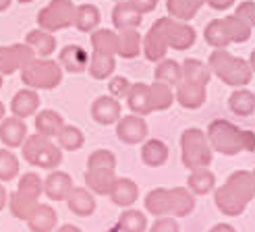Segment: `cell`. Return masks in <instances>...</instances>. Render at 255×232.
<instances>
[{"label":"cell","instance_id":"cell-58","mask_svg":"<svg viewBox=\"0 0 255 232\" xmlns=\"http://www.w3.org/2000/svg\"><path fill=\"white\" fill-rule=\"evenodd\" d=\"M106 232H119V230H117V228H110V230H106Z\"/></svg>","mask_w":255,"mask_h":232},{"label":"cell","instance_id":"cell-13","mask_svg":"<svg viewBox=\"0 0 255 232\" xmlns=\"http://www.w3.org/2000/svg\"><path fill=\"white\" fill-rule=\"evenodd\" d=\"M6 205H8V212H10L12 218L27 222L33 216L35 208L40 205V195L29 193V191H23V189H15L12 193H8V203Z\"/></svg>","mask_w":255,"mask_h":232},{"label":"cell","instance_id":"cell-38","mask_svg":"<svg viewBox=\"0 0 255 232\" xmlns=\"http://www.w3.org/2000/svg\"><path fill=\"white\" fill-rule=\"evenodd\" d=\"M174 102L172 96V89L166 83H151L149 85V104H151V112H162V110H168Z\"/></svg>","mask_w":255,"mask_h":232},{"label":"cell","instance_id":"cell-49","mask_svg":"<svg viewBox=\"0 0 255 232\" xmlns=\"http://www.w3.org/2000/svg\"><path fill=\"white\" fill-rule=\"evenodd\" d=\"M210 232H237V228H235V226H231V224H226V222H222V224L212 226V230H210Z\"/></svg>","mask_w":255,"mask_h":232},{"label":"cell","instance_id":"cell-15","mask_svg":"<svg viewBox=\"0 0 255 232\" xmlns=\"http://www.w3.org/2000/svg\"><path fill=\"white\" fill-rule=\"evenodd\" d=\"M65 201H67L69 212L75 214V216H79V218L94 216V212H96V208H98L94 193L89 191L87 187H73Z\"/></svg>","mask_w":255,"mask_h":232},{"label":"cell","instance_id":"cell-10","mask_svg":"<svg viewBox=\"0 0 255 232\" xmlns=\"http://www.w3.org/2000/svg\"><path fill=\"white\" fill-rule=\"evenodd\" d=\"M75 10H77V6L73 4V0H50L44 8L37 12V17H35L37 27L48 33L69 29L75 23Z\"/></svg>","mask_w":255,"mask_h":232},{"label":"cell","instance_id":"cell-32","mask_svg":"<svg viewBox=\"0 0 255 232\" xmlns=\"http://www.w3.org/2000/svg\"><path fill=\"white\" fill-rule=\"evenodd\" d=\"M228 108L237 116H251L255 112V94L245 87H239L228 98Z\"/></svg>","mask_w":255,"mask_h":232},{"label":"cell","instance_id":"cell-31","mask_svg":"<svg viewBox=\"0 0 255 232\" xmlns=\"http://www.w3.org/2000/svg\"><path fill=\"white\" fill-rule=\"evenodd\" d=\"M216 187V176L210 168H199V170H191L187 176V189L193 195H208Z\"/></svg>","mask_w":255,"mask_h":232},{"label":"cell","instance_id":"cell-12","mask_svg":"<svg viewBox=\"0 0 255 232\" xmlns=\"http://www.w3.org/2000/svg\"><path fill=\"white\" fill-rule=\"evenodd\" d=\"M147 122L143 120V116L129 114V116H121L117 122V137L127 145H137L141 141L147 139Z\"/></svg>","mask_w":255,"mask_h":232},{"label":"cell","instance_id":"cell-26","mask_svg":"<svg viewBox=\"0 0 255 232\" xmlns=\"http://www.w3.org/2000/svg\"><path fill=\"white\" fill-rule=\"evenodd\" d=\"M127 104H129L131 112L137 116H147L151 114V104H149V85L147 83H133L129 94H127Z\"/></svg>","mask_w":255,"mask_h":232},{"label":"cell","instance_id":"cell-19","mask_svg":"<svg viewBox=\"0 0 255 232\" xmlns=\"http://www.w3.org/2000/svg\"><path fill=\"white\" fill-rule=\"evenodd\" d=\"M71 189H73V178L62 170H52L44 178V195L52 201H65Z\"/></svg>","mask_w":255,"mask_h":232},{"label":"cell","instance_id":"cell-51","mask_svg":"<svg viewBox=\"0 0 255 232\" xmlns=\"http://www.w3.org/2000/svg\"><path fill=\"white\" fill-rule=\"evenodd\" d=\"M54 232H81L79 226H73V224H62L60 228H56Z\"/></svg>","mask_w":255,"mask_h":232},{"label":"cell","instance_id":"cell-25","mask_svg":"<svg viewBox=\"0 0 255 232\" xmlns=\"http://www.w3.org/2000/svg\"><path fill=\"white\" fill-rule=\"evenodd\" d=\"M65 118H62V114L56 112V110H37L35 112V131L44 135V137H50V139H54L58 133H60V128L65 126Z\"/></svg>","mask_w":255,"mask_h":232},{"label":"cell","instance_id":"cell-23","mask_svg":"<svg viewBox=\"0 0 255 232\" xmlns=\"http://www.w3.org/2000/svg\"><path fill=\"white\" fill-rule=\"evenodd\" d=\"M25 44H27L37 58H50L56 52V37L54 33H48L44 29H31L25 35Z\"/></svg>","mask_w":255,"mask_h":232},{"label":"cell","instance_id":"cell-54","mask_svg":"<svg viewBox=\"0 0 255 232\" xmlns=\"http://www.w3.org/2000/svg\"><path fill=\"white\" fill-rule=\"evenodd\" d=\"M4 112H6V108H4V104H2V102H0V120L4 118Z\"/></svg>","mask_w":255,"mask_h":232},{"label":"cell","instance_id":"cell-22","mask_svg":"<svg viewBox=\"0 0 255 232\" xmlns=\"http://www.w3.org/2000/svg\"><path fill=\"white\" fill-rule=\"evenodd\" d=\"M85 187L94 193V195H108L117 174L112 168H87L85 170Z\"/></svg>","mask_w":255,"mask_h":232},{"label":"cell","instance_id":"cell-33","mask_svg":"<svg viewBox=\"0 0 255 232\" xmlns=\"http://www.w3.org/2000/svg\"><path fill=\"white\" fill-rule=\"evenodd\" d=\"M222 23L226 27V33H228V40H231V44H243V42H247L251 37L253 27L245 19H241L239 15L222 17Z\"/></svg>","mask_w":255,"mask_h":232},{"label":"cell","instance_id":"cell-14","mask_svg":"<svg viewBox=\"0 0 255 232\" xmlns=\"http://www.w3.org/2000/svg\"><path fill=\"white\" fill-rule=\"evenodd\" d=\"M27 124L23 118L17 116H6V118L0 120V141L6 149H17L25 143L27 139Z\"/></svg>","mask_w":255,"mask_h":232},{"label":"cell","instance_id":"cell-24","mask_svg":"<svg viewBox=\"0 0 255 232\" xmlns=\"http://www.w3.org/2000/svg\"><path fill=\"white\" fill-rule=\"evenodd\" d=\"M58 224V214L50 203H40L35 208L33 216L27 220L31 232H54Z\"/></svg>","mask_w":255,"mask_h":232},{"label":"cell","instance_id":"cell-36","mask_svg":"<svg viewBox=\"0 0 255 232\" xmlns=\"http://www.w3.org/2000/svg\"><path fill=\"white\" fill-rule=\"evenodd\" d=\"M154 79L160 83H166L168 87H176L178 81H181V64L172 58H162L156 69H154Z\"/></svg>","mask_w":255,"mask_h":232},{"label":"cell","instance_id":"cell-7","mask_svg":"<svg viewBox=\"0 0 255 232\" xmlns=\"http://www.w3.org/2000/svg\"><path fill=\"white\" fill-rule=\"evenodd\" d=\"M181 160L187 170L208 168L214 160V151L208 143L206 133L197 126L185 128L181 135Z\"/></svg>","mask_w":255,"mask_h":232},{"label":"cell","instance_id":"cell-55","mask_svg":"<svg viewBox=\"0 0 255 232\" xmlns=\"http://www.w3.org/2000/svg\"><path fill=\"white\" fill-rule=\"evenodd\" d=\"M249 172H251V185H253V193H255V168L249 170Z\"/></svg>","mask_w":255,"mask_h":232},{"label":"cell","instance_id":"cell-50","mask_svg":"<svg viewBox=\"0 0 255 232\" xmlns=\"http://www.w3.org/2000/svg\"><path fill=\"white\" fill-rule=\"evenodd\" d=\"M6 203H8V193H6L4 185L0 183V212H2V210L6 208Z\"/></svg>","mask_w":255,"mask_h":232},{"label":"cell","instance_id":"cell-27","mask_svg":"<svg viewBox=\"0 0 255 232\" xmlns=\"http://www.w3.org/2000/svg\"><path fill=\"white\" fill-rule=\"evenodd\" d=\"M141 160L149 168H160L168 160V145L162 139H147L141 147Z\"/></svg>","mask_w":255,"mask_h":232},{"label":"cell","instance_id":"cell-41","mask_svg":"<svg viewBox=\"0 0 255 232\" xmlns=\"http://www.w3.org/2000/svg\"><path fill=\"white\" fill-rule=\"evenodd\" d=\"M19 158L6 147L0 149V183H10V180L19 178Z\"/></svg>","mask_w":255,"mask_h":232},{"label":"cell","instance_id":"cell-42","mask_svg":"<svg viewBox=\"0 0 255 232\" xmlns=\"http://www.w3.org/2000/svg\"><path fill=\"white\" fill-rule=\"evenodd\" d=\"M87 168H117V156L110 149H96L89 153Z\"/></svg>","mask_w":255,"mask_h":232},{"label":"cell","instance_id":"cell-20","mask_svg":"<svg viewBox=\"0 0 255 232\" xmlns=\"http://www.w3.org/2000/svg\"><path fill=\"white\" fill-rule=\"evenodd\" d=\"M141 21H143V15L129 2V0H121V2H117V6H114V10H112V25L119 31L137 29L139 25H141Z\"/></svg>","mask_w":255,"mask_h":232},{"label":"cell","instance_id":"cell-48","mask_svg":"<svg viewBox=\"0 0 255 232\" xmlns=\"http://www.w3.org/2000/svg\"><path fill=\"white\" fill-rule=\"evenodd\" d=\"M208 6H212L214 10H226L235 4V0H206Z\"/></svg>","mask_w":255,"mask_h":232},{"label":"cell","instance_id":"cell-30","mask_svg":"<svg viewBox=\"0 0 255 232\" xmlns=\"http://www.w3.org/2000/svg\"><path fill=\"white\" fill-rule=\"evenodd\" d=\"M102 21L100 8L96 4H79L77 10H75V27L83 33H92L98 29V25Z\"/></svg>","mask_w":255,"mask_h":232},{"label":"cell","instance_id":"cell-1","mask_svg":"<svg viewBox=\"0 0 255 232\" xmlns=\"http://www.w3.org/2000/svg\"><path fill=\"white\" fill-rule=\"evenodd\" d=\"M197 33L185 21H176L170 17H162L149 27L141 50L149 62H160L166 58L168 48L172 50H189L195 44Z\"/></svg>","mask_w":255,"mask_h":232},{"label":"cell","instance_id":"cell-57","mask_svg":"<svg viewBox=\"0 0 255 232\" xmlns=\"http://www.w3.org/2000/svg\"><path fill=\"white\" fill-rule=\"evenodd\" d=\"M2 81H4V77H2V75H0V89H2Z\"/></svg>","mask_w":255,"mask_h":232},{"label":"cell","instance_id":"cell-18","mask_svg":"<svg viewBox=\"0 0 255 232\" xmlns=\"http://www.w3.org/2000/svg\"><path fill=\"white\" fill-rule=\"evenodd\" d=\"M40 110V96H37L35 89H19V92L12 96L10 100V112L17 118H27V116H35V112Z\"/></svg>","mask_w":255,"mask_h":232},{"label":"cell","instance_id":"cell-52","mask_svg":"<svg viewBox=\"0 0 255 232\" xmlns=\"http://www.w3.org/2000/svg\"><path fill=\"white\" fill-rule=\"evenodd\" d=\"M12 4V0H0V12H4L8 10V6Z\"/></svg>","mask_w":255,"mask_h":232},{"label":"cell","instance_id":"cell-11","mask_svg":"<svg viewBox=\"0 0 255 232\" xmlns=\"http://www.w3.org/2000/svg\"><path fill=\"white\" fill-rule=\"evenodd\" d=\"M37 56L27 44H10L0 46V75L10 77L17 71H23Z\"/></svg>","mask_w":255,"mask_h":232},{"label":"cell","instance_id":"cell-16","mask_svg":"<svg viewBox=\"0 0 255 232\" xmlns=\"http://www.w3.org/2000/svg\"><path fill=\"white\" fill-rule=\"evenodd\" d=\"M92 118L98 124H117L121 118V102L112 96H100L92 104Z\"/></svg>","mask_w":255,"mask_h":232},{"label":"cell","instance_id":"cell-53","mask_svg":"<svg viewBox=\"0 0 255 232\" xmlns=\"http://www.w3.org/2000/svg\"><path fill=\"white\" fill-rule=\"evenodd\" d=\"M249 67H251V71L255 73V50H251V56H249Z\"/></svg>","mask_w":255,"mask_h":232},{"label":"cell","instance_id":"cell-40","mask_svg":"<svg viewBox=\"0 0 255 232\" xmlns=\"http://www.w3.org/2000/svg\"><path fill=\"white\" fill-rule=\"evenodd\" d=\"M203 37H206V42L216 50H226L228 46H231V40H228V33H226L222 19L210 21L206 25V29H203Z\"/></svg>","mask_w":255,"mask_h":232},{"label":"cell","instance_id":"cell-37","mask_svg":"<svg viewBox=\"0 0 255 232\" xmlns=\"http://www.w3.org/2000/svg\"><path fill=\"white\" fill-rule=\"evenodd\" d=\"M92 48L96 52H106L117 56L119 52V33L112 29H96L92 31Z\"/></svg>","mask_w":255,"mask_h":232},{"label":"cell","instance_id":"cell-29","mask_svg":"<svg viewBox=\"0 0 255 232\" xmlns=\"http://www.w3.org/2000/svg\"><path fill=\"white\" fill-rule=\"evenodd\" d=\"M203 4H206V0H166V10L170 19L191 21Z\"/></svg>","mask_w":255,"mask_h":232},{"label":"cell","instance_id":"cell-5","mask_svg":"<svg viewBox=\"0 0 255 232\" xmlns=\"http://www.w3.org/2000/svg\"><path fill=\"white\" fill-rule=\"evenodd\" d=\"M143 203H145V210L151 216L185 218L195 210V195L187 187L151 189L145 195Z\"/></svg>","mask_w":255,"mask_h":232},{"label":"cell","instance_id":"cell-8","mask_svg":"<svg viewBox=\"0 0 255 232\" xmlns=\"http://www.w3.org/2000/svg\"><path fill=\"white\" fill-rule=\"evenodd\" d=\"M21 147H23V160L29 166H35V168L54 170L62 162V149L50 137H44L40 133L27 135Z\"/></svg>","mask_w":255,"mask_h":232},{"label":"cell","instance_id":"cell-44","mask_svg":"<svg viewBox=\"0 0 255 232\" xmlns=\"http://www.w3.org/2000/svg\"><path fill=\"white\" fill-rule=\"evenodd\" d=\"M131 81L127 79V77H114V79L108 83V89H110V96L112 98H127L131 89Z\"/></svg>","mask_w":255,"mask_h":232},{"label":"cell","instance_id":"cell-28","mask_svg":"<svg viewBox=\"0 0 255 232\" xmlns=\"http://www.w3.org/2000/svg\"><path fill=\"white\" fill-rule=\"evenodd\" d=\"M114 69H117V58H114L112 54L96 52L94 50L92 56H89V64H87V71L94 79H98V81L106 79V77H110L114 73Z\"/></svg>","mask_w":255,"mask_h":232},{"label":"cell","instance_id":"cell-9","mask_svg":"<svg viewBox=\"0 0 255 232\" xmlns=\"http://www.w3.org/2000/svg\"><path fill=\"white\" fill-rule=\"evenodd\" d=\"M62 67L56 60L50 58H35L21 71V83L29 89H40V92H50L62 83Z\"/></svg>","mask_w":255,"mask_h":232},{"label":"cell","instance_id":"cell-17","mask_svg":"<svg viewBox=\"0 0 255 232\" xmlns=\"http://www.w3.org/2000/svg\"><path fill=\"white\" fill-rule=\"evenodd\" d=\"M58 64L62 67V71L67 73H75L79 75L83 71H87V64H89V54L87 50H83L77 44H69L60 50L58 54Z\"/></svg>","mask_w":255,"mask_h":232},{"label":"cell","instance_id":"cell-47","mask_svg":"<svg viewBox=\"0 0 255 232\" xmlns=\"http://www.w3.org/2000/svg\"><path fill=\"white\" fill-rule=\"evenodd\" d=\"M129 2L141 12V15H145V12H151L156 6H158V0H129Z\"/></svg>","mask_w":255,"mask_h":232},{"label":"cell","instance_id":"cell-21","mask_svg":"<svg viewBox=\"0 0 255 232\" xmlns=\"http://www.w3.org/2000/svg\"><path fill=\"white\" fill-rule=\"evenodd\" d=\"M108 195H110L112 203L119 205V208H131V205L139 199V187L131 178H123V176L119 178L117 176Z\"/></svg>","mask_w":255,"mask_h":232},{"label":"cell","instance_id":"cell-2","mask_svg":"<svg viewBox=\"0 0 255 232\" xmlns=\"http://www.w3.org/2000/svg\"><path fill=\"white\" fill-rule=\"evenodd\" d=\"M210 79H212V71L206 62L197 58H187L181 64V81L176 85L174 100L187 110L201 108L206 104Z\"/></svg>","mask_w":255,"mask_h":232},{"label":"cell","instance_id":"cell-6","mask_svg":"<svg viewBox=\"0 0 255 232\" xmlns=\"http://www.w3.org/2000/svg\"><path fill=\"white\" fill-rule=\"evenodd\" d=\"M208 67L212 75H216L222 83L231 87H245L253 79V71L249 67V60L233 56L228 50H214L208 58Z\"/></svg>","mask_w":255,"mask_h":232},{"label":"cell","instance_id":"cell-4","mask_svg":"<svg viewBox=\"0 0 255 232\" xmlns=\"http://www.w3.org/2000/svg\"><path fill=\"white\" fill-rule=\"evenodd\" d=\"M206 137L212 151H218L222 156H237L239 151H255V133L239 128L224 118L212 120Z\"/></svg>","mask_w":255,"mask_h":232},{"label":"cell","instance_id":"cell-45","mask_svg":"<svg viewBox=\"0 0 255 232\" xmlns=\"http://www.w3.org/2000/svg\"><path fill=\"white\" fill-rule=\"evenodd\" d=\"M149 232H181V226L172 216H162L151 224Z\"/></svg>","mask_w":255,"mask_h":232},{"label":"cell","instance_id":"cell-35","mask_svg":"<svg viewBox=\"0 0 255 232\" xmlns=\"http://www.w3.org/2000/svg\"><path fill=\"white\" fill-rule=\"evenodd\" d=\"M56 141H58V147L62 151H79L85 143V135L79 126L65 124L60 128V133L56 135Z\"/></svg>","mask_w":255,"mask_h":232},{"label":"cell","instance_id":"cell-34","mask_svg":"<svg viewBox=\"0 0 255 232\" xmlns=\"http://www.w3.org/2000/svg\"><path fill=\"white\" fill-rule=\"evenodd\" d=\"M139 52H141V35H139L137 29H125L119 33V52L117 56L121 58H137Z\"/></svg>","mask_w":255,"mask_h":232},{"label":"cell","instance_id":"cell-46","mask_svg":"<svg viewBox=\"0 0 255 232\" xmlns=\"http://www.w3.org/2000/svg\"><path fill=\"white\" fill-rule=\"evenodd\" d=\"M235 15H239L241 19H245L251 27H255V2H251V0H247V2H241Z\"/></svg>","mask_w":255,"mask_h":232},{"label":"cell","instance_id":"cell-3","mask_svg":"<svg viewBox=\"0 0 255 232\" xmlns=\"http://www.w3.org/2000/svg\"><path fill=\"white\" fill-rule=\"evenodd\" d=\"M255 197L249 170H235L222 187L216 189L214 203L224 216H241Z\"/></svg>","mask_w":255,"mask_h":232},{"label":"cell","instance_id":"cell-59","mask_svg":"<svg viewBox=\"0 0 255 232\" xmlns=\"http://www.w3.org/2000/svg\"><path fill=\"white\" fill-rule=\"evenodd\" d=\"M117 2H121V0H117Z\"/></svg>","mask_w":255,"mask_h":232},{"label":"cell","instance_id":"cell-39","mask_svg":"<svg viewBox=\"0 0 255 232\" xmlns=\"http://www.w3.org/2000/svg\"><path fill=\"white\" fill-rule=\"evenodd\" d=\"M117 230L119 232H145L147 230V216L139 210H127L119 218Z\"/></svg>","mask_w":255,"mask_h":232},{"label":"cell","instance_id":"cell-43","mask_svg":"<svg viewBox=\"0 0 255 232\" xmlns=\"http://www.w3.org/2000/svg\"><path fill=\"white\" fill-rule=\"evenodd\" d=\"M17 189L35 193V195H42L44 193V180L40 178V174H35V172H25V174L19 176Z\"/></svg>","mask_w":255,"mask_h":232},{"label":"cell","instance_id":"cell-56","mask_svg":"<svg viewBox=\"0 0 255 232\" xmlns=\"http://www.w3.org/2000/svg\"><path fill=\"white\" fill-rule=\"evenodd\" d=\"M17 2H21V4H29V2H33V0H17Z\"/></svg>","mask_w":255,"mask_h":232}]
</instances>
